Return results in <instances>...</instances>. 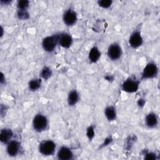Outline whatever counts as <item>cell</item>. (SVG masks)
Listing matches in <instances>:
<instances>
[{
  "label": "cell",
  "instance_id": "obj_1",
  "mask_svg": "<svg viewBox=\"0 0 160 160\" xmlns=\"http://www.w3.org/2000/svg\"><path fill=\"white\" fill-rule=\"evenodd\" d=\"M56 148V143L52 140H44L39 145V151L44 156H52Z\"/></svg>",
  "mask_w": 160,
  "mask_h": 160
},
{
  "label": "cell",
  "instance_id": "obj_2",
  "mask_svg": "<svg viewBox=\"0 0 160 160\" xmlns=\"http://www.w3.org/2000/svg\"><path fill=\"white\" fill-rule=\"evenodd\" d=\"M32 126L36 131H44L48 126V120L43 114H38L32 119Z\"/></svg>",
  "mask_w": 160,
  "mask_h": 160
},
{
  "label": "cell",
  "instance_id": "obj_3",
  "mask_svg": "<svg viewBox=\"0 0 160 160\" xmlns=\"http://www.w3.org/2000/svg\"><path fill=\"white\" fill-rule=\"evenodd\" d=\"M59 34L49 36L43 39L42 41V46L46 52H51L53 51L58 44Z\"/></svg>",
  "mask_w": 160,
  "mask_h": 160
},
{
  "label": "cell",
  "instance_id": "obj_4",
  "mask_svg": "<svg viewBox=\"0 0 160 160\" xmlns=\"http://www.w3.org/2000/svg\"><path fill=\"white\" fill-rule=\"evenodd\" d=\"M158 73V68L154 62H149L143 69L141 74L142 79H151L155 78Z\"/></svg>",
  "mask_w": 160,
  "mask_h": 160
},
{
  "label": "cell",
  "instance_id": "obj_5",
  "mask_svg": "<svg viewBox=\"0 0 160 160\" xmlns=\"http://www.w3.org/2000/svg\"><path fill=\"white\" fill-rule=\"evenodd\" d=\"M122 53V48L117 42H114L109 45L107 51L108 58L112 61H116L119 59L121 58Z\"/></svg>",
  "mask_w": 160,
  "mask_h": 160
},
{
  "label": "cell",
  "instance_id": "obj_6",
  "mask_svg": "<svg viewBox=\"0 0 160 160\" xmlns=\"http://www.w3.org/2000/svg\"><path fill=\"white\" fill-rule=\"evenodd\" d=\"M139 86V81L136 80L134 79L129 78L124 81L122 84V91L128 92V93H133L136 92Z\"/></svg>",
  "mask_w": 160,
  "mask_h": 160
},
{
  "label": "cell",
  "instance_id": "obj_7",
  "mask_svg": "<svg viewBox=\"0 0 160 160\" xmlns=\"http://www.w3.org/2000/svg\"><path fill=\"white\" fill-rule=\"evenodd\" d=\"M62 19L66 25L68 26H72L74 24H76L77 21V19H78L77 14L74 10L71 9H69L64 12L63 14Z\"/></svg>",
  "mask_w": 160,
  "mask_h": 160
},
{
  "label": "cell",
  "instance_id": "obj_8",
  "mask_svg": "<svg viewBox=\"0 0 160 160\" xmlns=\"http://www.w3.org/2000/svg\"><path fill=\"white\" fill-rule=\"evenodd\" d=\"M143 43V38L139 31L133 32L129 39V44L132 48H138Z\"/></svg>",
  "mask_w": 160,
  "mask_h": 160
},
{
  "label": "cell",
  "instance_id": "obj_9",
  "mask_svg": "<svg viewBox=\"0 0 160 160\" xmlns=\"http://www.w3.org/2000/svg\"><path fill=\"white\" fill-rule=\"evenodd\" d=\"M20 142L16 140H11L7 144L6 152L10 156H16L20 151Z\"/></svg>",
  "mask_w": 160,
  "mask_h": 160
},
{
  "label": "cell",
  "instance_id": "obj_10",
  "mask_svg": "<svg viewBox=\"0 0 160 160\" xmlns=\"http://www.w3.org/2000/svg\"><path fill=\"white\" fill-rule=\"evenodd\" d=\"M72 43V38L71 36L66 32L59 34L58 44L64 48H69Z\"/></svg>",
  "mask_w": 160,
  "mask_h": 160
},
{
  "label": "cell",
  "instance_id": "obj_11",
  "mask_svg": "<svg viewBox=\"0 0 160 160\" xmlns=\"http://www.w3.org/2000/svg\"><path fill=\"white\" fill-rule=\"evenodd\" d=\"M57 156L61 160H69L73 158V153L71 149L66 146H62L58 151Z\"/></svg>",
  "mask_w": 160,
  "mask_h": 160
},
{
  "label": "cell",
  "instance_id": "obj_12",
  "mask_svg": "<svg viewBox=\"0 0 160 160\" xmlns=\"http://www.w3.org/2000/svg\"><path fill=\"white\" fill-rule=\"evenodd\" d=\"M13 137V132L8 128H4L0 132V141L4 144L9 143Z\"/></svg>",
  "mask_w": 160,
  "mask_h": 160
},
{
  "label": "cell",
  "instance_id": "obj_13",
  "mask_svg": "<svg viewBox=\"0 0 160 160\" xmlns=\"http://www.w3.org/2000/svg\"><path fill=\"white\" fill-rule=\"evenodd\" d=\"M146 124L150 128H154L157 126L158 123V119L157 115L154 112H149L147 114L145 119Z\"/></svg>",
  "mask_w": 160,
  "mask_h": 160
},
{
  "label": "cell",
  "instance_id": "obj_14",
  "mask_svg": "<svg viewBox=\"0 0 160 160\" xmlns=\"http://www.w3.org/2000/svg\"><path fill=\"white\" fill-rule=\"evenodd\" d=\"M101 57V52L96 46L92 47L89 52L88 58L91 62H96Z\"/></svg>",
  "mask_w": 160,
  "mask_h": 160
},
{
  "label": "cell",
  "instance_id": "obj_15",
  "mask_svg": "<svg viewBox=\"0 0 160 160\" xmlns=\"http://www.w3.org/2000/svg\"><path fill=\"white\" fill-rule=\"evenodd\" d=\"M79 99V95L78 92L75 90H71L68 95V103L69 106H74L77 104Z\"/></svg>",
  "mask_w": 160,
  "mask_h": 160
},
{
  "label": "cell",
  "instance_id": "obj_16",
  "mask_svg": "<svg viewBox=\"0 0 160 160\" xmlns=\"http://www.w3.org/2000/svg\"><path fill=\"white\" fill-rule=\"evenodd\" d=\"M104 114L107 119L109 121H112L116 118V111L114 106H108L104 109Z\"/></svg>",
  "mask_w": 160,
  "mask_h": 160
},
{
  "label": "cell",
  "instance_id": "obj_17",
  "mask_svg": "<svg viewBox=\"0 0 160 160\" xmlns=\"http://www.w3.org/2000/svg\"><path fill=\"white\" fill-rule=\"evenodd\" d=\"M41 85V79L36 78L29 81L28 83V88L30 91H35L40 88Z\"/></svg>",
  "mask_w": 160,
  "mask_h": 160
},
{
  "label": "cell",
  "instance_id": "obj_18",
  "mask_svg": "<svg viewBox=\"0 0 160 160\" xmlns=\"http://www.w3.org/2000/svg\"><path fill=\"white\" fill-rule=\"evenodd\" d=\"M52 70L48 66L44 67L42 69L40 73L41 78L45 80L48 79L52 76Z\"/></svg>",
  "mask_w": 160,
  "mask_h": 160
},
{
  "label": "cell",
  "instance_id": "obj_19",
  "mask_svg": "<svg viewBox=\"0 0 160 160\" xmlns=\"http://www.w3.org/2000/svg\"><path fill=\"white\" fill-rule=\"evenodd\" d=\"M29 5V1L27 0H21L17 3V8L19 10H27Z\"/></svg>",
  "mask_w": 160,
  "mask_h": 160
},
{
  "label": "cell",
  "instance_id": "obj_20",
  "mask_svg": "<svg viewBox=\"0 0 160 160\" xmlns=\"http://www.w3.org/2000/svg\"><path fill=\"white\" fill-rule=\"evenodd\" d=\"M17 16L19 19L26 20L29 18V14L27 10H19L17 11Z\"/></svg>",
  "mask_w": 160,
  "mask_h": 160
},
{
  "label": "cell",
  "instance_id": "obj_21",
  "mask_svg": "<svg viewBox=\"0 0 160 160\" xmlns=\"http://www.w3.org/2000/svg\"><path fill=\"white\" fill-rule=\"evenodd\" d=\"M112 3V1L111 0H100L98 1V5L104 9L109 8Z\"/></svg>",
  "mask_w": 160,
  "mask_h": 160
},
{
  "label": "cell",
  "instance_id": "obj_22",
  "mask_svg": "<svg viewBox=\"0 0 160 160\" xmlns=\"http://www.w3.org/2000/svg\"><path fill=\"white\" fill-rule=\"evenodd\" d=\"M86 136H88V138L89 140L92 139V138L94 137V129L93 126H90L87 128V129H86Z\"/></svg>",
  "mask_w": 160,
  "mask_h": 160
},
{
  "label": "cell",
  "instance_id": "obj_23",
  "mask_svg": "<svg viewBox=\"0 0 160 160\" xmlns=\"http://www.w3.org/2000/svg\"><path fill=\"white\" fill-rule=\"evenodd\" d=\"M145 159L151 160V159H156V154L153 152H148L146 154V156L144 157Z\"/></svg>",
  "mask_w": 160,
  "mask_h": 160
},
{
  "label": "cell",
  "instance_id": "obj_24",
  "mask_svg": "<svg viewBox=\"0 0 160 160\" xmlns=\"http://www.w3.org/2000/svg\"><path fill=\"white\" fill-rule=\"evenodd\" d=\"M112 141V138L109 137V138H107L105 140H104V143L102 144V146H107L108 145L109 143H111V142Z\"/></svg>",
  "mask_w": 160,
  "mask_h": 160
},
{
  "label": "cell",
  "instance_id": "obj_25",
  "mask_svg": "<svg viewBox=\"0 0 160 160\" xmlns=\"http://www.w3.org/2000/svg\"><path fill=\"white\" fill-rule=\"evenodd\" d=\"M144 104H145V101H144V99H139V101H138V104L140 106V107H141V106H143L144 105Z\"/></svg>",
  "mask_w": 160,
  "mask_h": 160
},
{
  "label": "cell",
  "instance_id": "obj_26",
  "mask_svg": "<svg viewBox=\"0 0 160 160\" xmlns=\"http://www.w3.org/2000/svg\"><path fill=\"white\" fill-rule=\"evenodd\" d=\"M105 79H106V80H108V81H111V80L113 79V78L111 77V76H106L105 77Z\"/></svg>",
  "mask_w": 160,
  "mask_h": 160
}]
</instances>
